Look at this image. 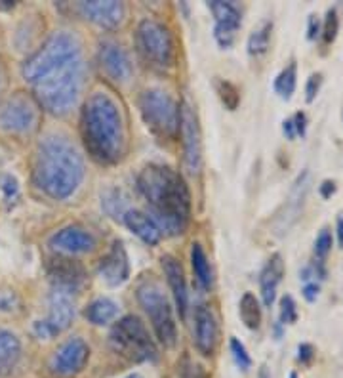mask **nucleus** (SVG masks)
Segmentation results:
<instances>
[{
  "instance_id": "obj_1",
  "label": "nucleus",
  "mask_w": 343,
  "mask_h": 378,
  "mask_svg": "<svg viewBox=\"0 0 343 378\" xmlns=\"http://www.w3.org/2000/svg\"><path fill=\"white\" fill-rule=\"evenodd\" d=\"M137 189L149 206L151 220L165 235H181L191 220V191L183 176L166 165H147L137 176Z\"/></svg>"
},
{
  "instance_id": "obj_2",
  "label": "nucleus",
  "mask_w": 343,
  "mask_h": 378,
  "mask_svg": "<svg viewBox=\"0 0 343 378\" xmlns=\"http://www.w3.org/2000/svg\"><path fill=\"white\" fill-rule=\"evenodd\" d=\"M84 174V159L67 136L54 132L38 142L33 162V180L44 195L54 201L69 199L77 193Z\"/></svg>"
},
{
  "instance_id": "obj_3",
  "label": "nucleus",
  "mask_w": 343,
  "mask_h": 378,
  "mask_svg": "<svg viewBox=\"0 0 343 378\" xmlns=\"http://www.w3.org/2000/svg\"><path fill=\"white\" fill-rule=\"evenodd\" d=\"M80 136L86 151L100 165H116L126 151L121 109L105 92H93L80 111Z\"/></svg>"
},
{
  "instance_id": "obj_4",
  "label": "nucleus",
  "mask_w": 343,
  "mask_h": 378,
  "mask_svg": "<svg viewBox=\"0 0 343 378\" xmlns=\"http://www.w3.org/2000/svg\"><path fill=\"white\" fill-rule=\"evenodd\" d=\"M86 66L82 56L57 67L56 71L33 84V98L38 107L54 116L69 115L84 88Z\"/></svg>"
},
{
  "instance_id": "obj_5",
  "label": "nucleus",
  "mask_w": 343,
  "mask_h": 378,
  "mask_svg": "<svg viewBox=\"0 0 343 378\" xmlns=\"http://www.w3.org/2000/svg\"><path fill=\"white\" fill-rule=\"evenodd\" d=\"M82 56V44L75 33L69 31H56L46 38L43 46L25 59L22 67L23 79L33 86L35 82L44 79L46 75L56 71L57 67L65 66L67 61Z\"/></svg>"
},
{
  "instance_id": "obj_6",
  "label": "nucleus",
  "mask_w": 343,
  "mask_h": 378,
  "mask_svg": "<svg viewBox=\"0 0 343 378\" xmlns=\"http://www.w3.org/2000/svg\"><path fill=\"white\" fill-rule=\"evenodd\" d=\"M136 298L143 308V312L149 315L158 342L165 348H174L178 344V325H176L170 300L166 296L162 285L153 277H143L137 283Z\"/></svg>"
},
{
  "instance_id": "obj_7",
  "label": "nucleus",
  "mask_w": 343,
  "mask_h": 378,
  "mask_svg": "<svg viewBox=\"0 0 343 378\" xmlns=\"http://www.w3.org/2000/svg\"><path fill=\"white\" fill-rule=\"evenodd\" d=\"M109 344L119 356L130 361H157L158 349L155 340L151 338L149 331L139 317L124 315L111 328Z\"/></svg>"
},
{
  "instance_id": "obj_8",
  "label": "nucleus",
  "mask_w": 343,
  "mask_h": 378,
  "mask_svg": "<svg viewBox=\"0 0 343 378\" xmlns=\"http://www.w3.org/2000/svg\"><path fill=\"white\" fill-rule=\"evenodd\" d=\"M143 123L158 138L174 139L179 134V105L165 90H143L137 100Z\"/></svg>"
},
{
  "instance_id": "obj_9",
  "label": "nucleus",
  "mask_w": 343,
  "mask_h": 378,
  "mask_svg": "<svg viewBox=\"0 0 343 378\" xmlns=\"http://www.w3.org/2000/svg\"><path fill=\"white\" fill-rule=\"evenodd\" d=\"M137 50L145 61L158 69H170L176 59L170 29L157 20H143L136 31Z\"/></svg>"
},
{
  "instance_id": "obj_10",
  "label": "nucleus",
  "mask_w": 343,
  "mask_h": 378,
  "mask_svg": "<svg viewBox=\"0 0 343 378\" xmlns=\"http://www.w3.org/2000/svg\"><path fill=\"white\" fill-rule=\"evenodd\" d=\"M40 124V107L33 96L15 92L0 105V130L14 136L33 134Z\"/></svg>"
},
{
  "instance_id": "obj_11",
  "label": "nucleus",
  "mask_w": 343,
  "mask_h": 378,
  "mask_svg": "<svg viewBox=\"0 0 343 378\" xmlns=\"http://www.w3.org/2000/svg\"><path fill=\"white\" fill-rule=\"evenodd\" d=\"M75 319V302L73 294L59 289H52L48 300V317L35 323V335L44 340H50L54 336L61 335L71 327Z\"/></svg>"
},
{
  "instance_id": "obj_12",
  "label": "nucleus",
  "mask_w": 343,
  "mask_h": 378,
  "mask_svg": "<svg viewBox=\"0 0 343 378\" xmlns=\"http://www.w3.org/2000/svg\"><path fill=\"white\" fill-rule=\"evenodd\" d=\"M179 134L183 139V162L189 174H199L202 167V142L197 111L183 102L179 105Z\"/></svg>"
},
{
  "instance_id": "obj_13",
  "label": "nucleus",
  "mask_w": 343,
  "mask_h": 378,
  "mask_svg": "<svg viewBox=\"0 0 343 378\" xmlns=\"http://www.w3.org/2000/svg\"><path fill=\"white\" fill-rule=\"evenodd\" d=\"M88 359H90V346L86 344L84 338L73 336L56 349V354L50 359V369L57 377H73L84 369Z\"/></svg>"
},
{
  "instance_id": "obj_14",
  "label": "nucleus",
  "mask_w": 343,
  "mask_h": 378,
  "mask_svg": "<svg viewBox=\"0 0 343 378\" xmlns=\"http://www.w3.org/2000/svg\"><path fill=\"white\" fill-rule=\"evenodd\" d=\"M210 10H212L215 20V43L220 44L222 48H231L235 44L236 33H238L241 25H243L241 10L233 2H220V0L210 2Z\"/></svg>"
},
{
  "instance_id": "obj_15",
  "label": "nucleus",
  "mask_w": 343,
  "mask_h": 378,
  "mask_svg": "<svg viewBox=\"0 0 343 378\" xmlns=\"http://www.w3.org/2000/svg\"><path fill=\"white\" fill-rule=\"evenodd\" d=\"M98 61H100L101 71L114 82H128L132 73H134L132 59L126 54V50L113 40H103L100 44Z\"/></svg>"
},
{
  "instance_id": "obj_16",
  "label": "nucleus",
  "mask_w": 343,
  "mask_h": 378,
  "mask_svg": "<svg viewBox=\"0 0 343 378\" xmlns=\"http://www.w3.org/2000/svg\"><path fill=\"white\" fill-rule=\"evenodd\" d=\"M48 273H50L52 279V289L69 292L73 296L82 289V285L86 281L84 268L77 260L63 258V256L52 258L50 266H48Z\"/></svg>"
},
{
  "instance_id": "obj_17",
  "label": "nucleus",
  "mask_w": 343,
  "mask_h": 378,
  "mask_svg": "<svg viewBox=\"0 0 343 378\" xmlns=\"http://www.w3.org/2000/svg\"><path fill=\"white\" fill-rule=\"evenodd\" d=\"M50 247L61 255H86L96 248V237L86 227L73 224V226L61 227L59 232L52 235Z\"/></svg>"
},
{
  "instance_id": "obj_18",
  "label": "nucleus",
  "mask_w": 343,
  "mask_h": 378,
  "mask_svg": "<svg viewBox=\"0 0 343 378\" xmlns=\"http://www.w3.org/2000/svg\"><path fill=\"white\" fill-rule=\"evenodd\" d=\"M79 14L84 17L86 22H92L101 29H116L124 20V4L122 2H114V0H92V2H79Z\"/></svg>"
},
{
  "instance_id": "obj_19",
  "label": "nucleus",
  "mask_w": 343,
  "mask_h": 378,
  "mask_svg": "<svg viewBox=\"0 0 343 378\" xmlns=\"http://www.w3.org/2000/svg\"><path fill=\"white\" fill-rule=\"evenodd\" d=\"M100 277L109 287H121L128 281L130 277V260L128 252L121 241H114L107 255L100 260Z\"/></svg>"
},
{
  "instance_id": "obj_20",
  "label": "nucleus",
  "mask_w": 343,
  "mask_h": 378,
  "mask_svg": "<svg viewBox=\"0 0 343 378\" xmlns=\"http://www.w3.org/2000/svg\"><path fill=\"white\" fill-rule=\"evenodd\" d=\"M162 269H165L166 281L170 285L172 296L176 302V308L181 317L187 315V308H189V291H187V281L185 273H183V266L179 262L176 256L165 255L160 258Z\"/></svg>"
},
{
  "instance_id": "obj_21",
  "label": "nucleus",
  "mask_w": 343,
  "mask_h": 378,
  "mask_svg": "<svg viewBox=\"0 0 343 378\" xmlns=\"http://www.w3.org/2000/svg\"><path fill=\"white\" fill-rule=\"evenodd\" d=\"M195 346L202 356H212L218 346V321L208 305H199L195 312Z\"/></svg>"
},
{
  "instance_id": "obj_22",
  "label": "nucleus",
  "mask_w": 343,
  "mask_h": 378,
  "mask_svg": "<svg viewBox=\"0 0 343 378\" xmlns=\"http://www.w3.org/2000/svg\"><path fill=\"white\" fill-rule=\"evenodd\" d=\"M307 172H301L298 176V180L294 183L292 191L288 195V201L284 204V212L277 214L275 226H277V232L279 233H288V229L292 227L294 222L300 216L301 209H303V201H305V195H307Z\"/></svg>"
},
{
  "instance_id": "obj_23",
  "label": "nucleus",
  "mask_w": 343,
  "mask_h": 378,
  "mask_svg": "<svg viewBox=\"0 0 343 378\" xmlns=\"http://www.w3.org/2000/svg\"><path fill=\"white\" fill-rule=\"evenodd\" d=\"M282 277H284V262H282V256L277 252L265 262L264 269L259 273V292H261L265 308H271L275 304L277 289H279Z\"/></svg>"
},
{
  "instance_id": "obj_24",
  "label": "nucleus",
  "mask_w": 343,
  "mask_h": 378,
  "mask_svg": "<svg viewBox=\"0 0 343 378\" xmlns=\"http://www.w3.org/2000/svg\"><path fill=\"white\" fill-rule=\"evenodd\" d=\"M122 222L126 224L130 232L134 233L136 237L145 243V245H158L160 239H162V232L158 229V226L151 220V216L147 212L136 211V209H130L124 216H122Z\"/></svg>"
},
{
  "instance_id": "obj_25",
  "label": "nucleus",
  "mask_w": 343,
  "mask_h": 378,
  "mask_svg": "<svg viewBox=\"0 0 343 378\" xmlns=\"http://www.w3.org/2000/svg\"><path fill=\"white\" fill-rule=\"evenodd\" d=\"M22 357V342L12 331L0 328V378L14 371Z\"/></svg>"
},
{
  "instance_id": "obj_26",
  "label": "nucleus",
  "mask_w": 343,
  "mask_h": 378,
  "mask_svg": "<svg viewBox=\"0 0 343 378\" xmlns=\"http://www.w3.org/2000/svg\"><path fill=\"white\" fill-rule=\"evenodd\" d=\"M84 317L96 327H103L119 317V305L111 298H96L86 305Z\"/></svg>"
},
{
  "instance_id": "obj_27",
  "label": "nucleus",
  "mask_w": 343,
  "mask_h": 378,
  "mask_svg": "<svg viewBox=\"0 0 343 378\" xmlns=\"http://www.w3.org/2000/svg\"><path fill=\"white\" fill-rule=\"evenodd\" d=\"M191 268H193L195 279L202 289H210L214 283V273H212V266L208 260L206 252L200 243L191 245Z\"/></svg>"
},
{
  "instance_id": "obj_28",
  "label": "nucleus",
  "mask_w": 343,
  "mask_h": 378,
  "mask_svg": "<svg viewBox=\"0 0 343 378\" xmlns=\"http://www.w3.org/2000/svg\"><path fill=\"white\" fill-rule=\"evenodd\" d=\"M296 86H298V63H296V59H292V61L277 75V79L273 82V88H275V92L279 94L280 100L290 102L294 92H296Z\"/></svg>"
},
{
  "instance_id": "obj_29",
  "label": "nucleus",
  "mask_w": 343,
  "mask_h": 378,
  "mask_svg": "<svg viewBox=\"0 0 343 378\" xmlns=\"http://www.w3.org/2000/svg\"><path fill=\"white\" fill-rule=\"evenodd\" d=\"M238 315H241L246 328H250V331L259 328V325H261V304L256 298V294L244 292L241 304H238Z\"/></svg>"
},
{
  "instance_id": "obj_30",
  "label": "nucleus",
  "mask_w": 343,
  "mask_h": 378,
  "mask_svg": "<svg viewBox=\"0 0 343 378\" xmlns=\"http://www.w3.org/2000/svg\"><path fill=\"white\" fill-rule=\"evenodd\" d=\"M271 35H273V23L265 22L261 27H257L250 33L248 37V54L252 58H259L269 52L271 46Z\"/></svg>"
},
{
  "instance_id": "obj_31",
  "label": "nucleus",
  "mask_w": 343,
  "mask_h": 378,
  "mask_svg": "<svg viewBox=\"0 0 343 378\" xmlns=\"http://www.w3.org/2000/svg\"><path fill=\"white\" fill-rule=\"evenodd\" d=\"M214 86L223 105H225L229 111H235L236 107H238V103H241V92H238V88H236L231 80L220 79V77H215Z\"/></svg>"
},
{
  "instance_id": "obj_32",
  "label": "nucleus",
  "mask_w": 343,
  "mask_h": 378,
  "mask_svg": "<svg viewBox=\"0 0 343 378\" xmlns=\"http://www.w3.org/2000/svg\"><path fill=\"white\" fill-rule=\"evenodd\" d=\"M101 203L113 218H122L130 211V209H126V197L122 195V191H119V189L107 191L105 195L101 197Z\"/></svg>"
},
{
  "instance_id": "obj_33",
  "label": "nucleus",
  "mask_w": 343,
  "mask_h": 378,
  "mask_svg": "<svg viewBox=\"0 0 343 378\" xmlns=\"http://www.w3.org/2000/svg\"><path fill=\"white\" fill-rule=\"evenodd\" d=\"M334 247V237H332V232H330L328 227H322L321 233L317 235V239H314V262L324 264L326 262V258H328L330 250Z\"/></svg>"
},
{
  "instance_id": "obj_34",
  "label": "nucleus",
  "mask_w": 343,
  "mask_h": 378,
  "mask_svg": "<svg viewBox=\"0 0 343 378\" xmlns=\"http://www.w3.org/2000/svg\"><path fill=\"white\" fill-rule=\"evenodd\" d=\"M337 33H340V17H337L336 8H330L326 12V17H324V23H322V40L324 44H332L337 38Z\"/></svg>"
},
{
  "instance_id": "obj_35",
  "label": "nucleus",
  "mask_w": 343,
  "mask_h": 378,
  "mask_svg": "<svg viewBox=\"0 0 343 378\" xmlns=\"http://www.w3.org/2000/svg\"><path fill=\"white\" fill-rule=\"evenodd\" d=\"M298 321V305L290 294H284L279 302V323L280 325H294Z\"/></svg>"
},
{
  "instance_id": "obj_36",
  "label": "nucleus",
  "mask_w": 343,
  "mask_h": 378,
  "mask_svg": "<svg viewBox=\"0 0 343 378\" xmlns=\"http://www.w3.org/2000/svg\"><path fill=\"white\" fill-rule=\"evenodd\" d=\"M229 348H231V354H233V359H235L236 367L241 371H248L252 367V357L248 356V351L244 348V344L238 338H231L229 340Z\"/></svg>"
},
{
  "instance_id": "obj_37",
  "label": "nucleus",
  "mask_w": 343,
  "mask_h": 378,
  "mask_svg": "<svg viewBox=\"0 0 343 378\" xmlns=\"http://www.w3.org/2000/svg\"><path fill=\"white\" fill-rule=\"evenodd\" d=\"M322 86V73H313L307 79V84H305V102L313 103L317 100V96L321 92Z\"/></svg>"
},
{
  "instance_id": "obj_38",
  "label": "nucleus",
  "mask_w": 343,
  "mask_h": 378,
  "mask_svg": "<svg viewBox=\"0 0 343 378\" xmlns=\"http://www.w3.org/2000/svg\"><path fill=\"white\" fill-rule=\"evenodd\" d=\"M2 191H4V195H6V201H14L17 199V193H20V188H17V180H15L14 176H4V180H2Z\"/></svg>"
},
{
  "instance_id": "obj_39",
  "label": "nucleus",
  "mask_w": 343,
  "mask_h": 378,
  "mask_svg": "<svg viewBox=\"0 0 343 378\" xmlns=\"http://www.w3.org/2000/svg\"><path fill=\"white\" fill-rule=\"evenodd\" d=\"M292 123L294 130H296V136L305 138V134H307V115H305L303 111H298V113L292 116Z\"/></svg>"
},
{
  "instance_id": "obj_40",
  "label": "nucleus",
  "mask_w": 343,
  "mask_h": 378,
  "mask_svg": "<svg viewBox=\"0 0 343 378\" xmlns=\"http://www.w3.org/2000/svg\"><path fill=\"white\" fill-rule=\"evenodd\" d=\"M319 292H321V285L317 283V281H309V283L303 285V289H301V296L307 300L309 304H313L319 298Z\"/></svg>"
},
{
  "instance_id": "obj_41",
  "label": "nucleus",
  "mask_w": 343,
  "mask_h": 378,
  "mask_svg": "<svg viewBox=\"0 0 343 378\" xmlns=\"http://www.w3.org/2000/svg\"><path fill=\"white\" fill-rule=\"evenodd\" d=\"M314 354H317V351H314L313 344L303 342V344H300V346H298V361H300L301 365L311 363V361H313Z\"/></svg>"
},
{
  "instance_id": "obj_42",
  "label": "nucleus",
  "mask_w": 343,
  "mask_h": 378,
  "mask_svg": "<svg viewBox=\"0 0 343 378\" xmlns=\"http://www.w3.org/2000/svg\"><path fill=\"white\" fill-rule=\"evenodd\" d=\"M322 25L321 20H319V15L311 14L307 20V38L309 40H317V37L321 35Z\"/></svg>"
},
{
  "instance_id": "obj_43",
  "label": "nucleus",
  "mask_w": 343,
  "mask_h": 378,
  "mask_svg": "<svg viewBox=\"0 0 343 378\" xmlns=\"http://www.w3.org/2000/svg\"><path fill=\"white\" fill-rule=\"evenodd\" d=\"M337 191V186L334 180H324V182L319 186V193H321L322 199H330Z\"/></svg>"
},
{
  "instance_id": "obj_44",
  "label": "nucleus",
  "mask_w": 343,
  "mask_h": 378,
  "mask_svg": "<svg viewBox=\"0 0 343 378\" xmlns=\"http://www.w3.org/2000/svg\"><path fill=\"white\" fill-rule=\"evenodd\" d=\"M14 302H15L14 292H10V291L0 292V310H6V312H10V310H12V305H14Z\"/></svg>"
},
{
  "instance_id": "obj_45",
  "label": "nucleus",
  "mask_w": 343,
  "mask_h": 378,
  "mask_svg": "<svg viewBox=\"0 0 343 378\" xmlns=\"http://www.w3.org/2000/svg\"><path fill=\"white\" fill-rule=\"evenodd\" d=\"M183 378H208V375L200 365H189V369L185 371Z\"/></svg>"
},
{
  "instance_id": "obj_46",
  "label": "nucleus",
  "mask_w": 343,
  "mask_h": 378,
  "mask_svg": "<svg viewBox=\"0 0 343 378\" xmlns=\"http://www.w3.org/2000/svg\"><path fill=\"white\" fill-rule=\"evenodd\" d=\"M282 132H284L286 139H294V138H296V130H294L292 119H286L284 123H282Z\"/></svg>"
},
{
  "instance_id": "obj_47",
  "label": "nucleus",
  "mask_w": 343,
  "mask_h": 378,
  "mask_svg": "<svg viewBox=\"0 0 343 378\" xmlns=\"http://www.w3.org/2000/svg\"><path fill=\"white\" fill-rule=\"evenodd\" d=\"M337 243L343 248V214H340V218H337Z\"/></svg>"
},
{
  "instance_id": "obj_48",
  "label": "nucleus",
  "mask_w": 343,
  "mask_h": 378,
  "mask_svg": "<svg viewBox=\"0 0 343 378\" xmlns=\"http://www.w3.org/2000/svg\"><path fill=\"white\" fill-rule=\"evenodd\" d=\"M282 327H284V325H280L279 321L275 323V338H277V340H280V338H282Z\"/></svg>"
},
{
  "instance_id": "obj_49",
  "label": "nucleus",
  "mask_w": 343,
  "mask_h": 378,
  "mask_svg": "<svg viewBox=\"0 0 343 378\" xmlns=\"http://www.w3.org/2000/svg\"><path fill=\"white\" fill-rule=\"evenodd\" d=\"M259 378H271V375L267 372V369H265V367H261V371H259Z\"/></svg>"
},
{
  "instance_id": "obj_50",
  "label": "nucleus",
  "mask_w": 343,
  "mask_h": 378,
  "mask_svg": "<svg viewBox=\"0 0 343 378\" xmlns=\"http://www.w3.org/2000/svg\"><path fill=\"white\" fill-rule=\"evenodd\" d=\"M126 378H143V377H142V375H137V372H132V375H128Z\"/></svg>"
},
{
  "instance_id": "obj_51",
  "label": "nucleus",
  "mask_w": 343,
  "mask_h": 378,
  "mask_svg": "<svg viewBox=\"0 0 343 378\" xmlns=\"http://www.w3.org/2000/svg\"><path fill=\"white\" fill-rule=\"evenodd\" d=\"M0 77H2V75H0Z\"/></svg>"
}]
</instances>
